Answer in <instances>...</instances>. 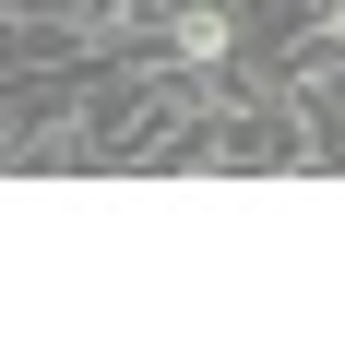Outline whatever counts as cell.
<instances>
[{"mask_svg": "<svg viewBox=\"0 0 345 357\" xmlns=\"http://www.w3.org/2000/svg\"><path fill=\"white\" fill-rule=\"evenodd\" d=\"M238 48H250L238 0H179V13L155 24V60H179V72H238Z\"/></svg>", "mask_w": 345, "mask_h": 357, "instance_id": "cell-1", "label": "cell"}, {"mask_svg": "<svg viewBox=\"0 0 345 357\" xmlns=\"http://www.w3.org/2000/svg\"><path fill=\"white\" fill-rule=\"evenodd\" d=\"M179 0H36V24L60 36V48H143Z\"/></svg>", "mask_w": 345, "mask_h": 357, "instance_id": "cell-2", "label": "cell"}]
</instances>
